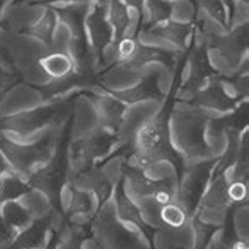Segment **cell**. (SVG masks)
<instances>
[{"label":"cell","mask_w":249,"mask_h":249,"mask_svg":"<svg viewBox=\"0 0 249 249\" xmlns=\"http://www.w3.org/2000/svg\"><path fill=\"white\" fill-rule=\"evenodd\" d=\"M212 115L208 110L196 106H188V103H180L172 107L169 120L170 141L180 155L183 164L213 160L214 156L207 142V126Z\"/></svg>","instance_id":"obj_1"},{"label":"cell","mask_w":249,"mask_h":249,"mask_svg":"<svg viewBox=\"0 0 249 249\" xmlns=\"http://www.w3.org/2000/svg\"><path fill=\"white\" fill-rule=\"evenodd\" d=\"M67 122L48 128L35 139L27 142L16 141L8 134L0 133V152L3 153L13 170L27 180L32 174L41 169L54 156L58 143L62 141Z\"/></svg>","instance_id":"obj_2"},{"label":"cell","mask_w":249,"mask_h":249,"mask_svg":"<svg viewBox=\"0 0 249 249\" xmlns=\"http://www.w3.org/2000/svg\"><path fill=\"white\" fill-rule=\"evenodd\" d=\"M82 95L84 91H76L60 100L44 103L40 107L0 117V133L8 134L18 141L40 136L48 128L67 122L74 114L76 100H79Z\"/></svg>","instance_id":"obj_3"},{"label":"cell","mask_w":249,"mask_h":249,"mask_svg":"<svg viewBox=\"0 0 249 249\" xmlns=\"http://www.w3.org/2000/svg\"><path fill=\"white\" fill-rule=\"evenodd\" d=\"M89 235L103 249H153L152 241L139 227L117 218L112 196L91 218Z\"/></svg>","instance_id":"obj_4"},{"label":"cell","mask_w":249,"mask_h":249,"mask_svg":"<svg viewBox=\"0 0 249 249\" xmlns=\"http://www.w3.org/2000/svg\"><path fill=\"white\" fill-rule=\"evenodd\" d=\"M119 148V134L103 126H96L79 137H71L68 143V180L90 167L101 166Z\"/></svg>","instance_id":"obj_5"},{"label":"cell","mask_w":249,"mask_h":249,"mask_svg":"<svg viewBox=\"0 0 249 249\" xmlns=\"http://www.w3.org/2000/svg\"><path fill=\"white\" fill-rule=\"evenodd\" d=\"M74 117H76V112L73 117H70L67 124H65L62 141L58 143L54 156H52L41 169H38L35 174H32L27 178L30 188L43 193L46 197H48L52 208H54V212L62 213V214L63 212L60 207V194H62L63 186L68 183V143L71 139Z\"/></svg>","instance_id":"obj_6"},{"label":"cell","mask_w":249,"mask_h":249,"mask_svg":"<svg viewBox=\"0 0 249 249\" xmlns=\"http://www.w3.org/2000/svg\"><path fill=\"white\" fill-rule=\"evenodd\" d=\"M185 67L188 68V73L186 76H181L180 87L175 93L177 103H189L194 95L204 89L213 77L219 76L218 70L214 68L212 58H210L207 41L196 32V29L188 48V58Z\"/></svg>","instance_id":"obj_7"},{"label":"cell","mask_w":249,"mask_h":249,"mask_svg":"<svg viewBox=\"0 0 249 249\" xmlns=\"http://www.w3.org/2000/svg\"><path fill=\"white\" fill-rule=\"evenodd\" d=\"M216 160H205L197 162L183 164L178 172V186H177V202L181 205L189 218H194L200 205L202 196L212 180Z\"/></svg>","instance_id":"obj_8"},{"label":"cell","mask_w":249,"mask_h":249,"mask_svg":"<svg viewBox=\"0 0 249 249\" xmlns=\"http://www.w3.org/2000/svg\"><path fill=\"white\" fill-rule=\"evenodd\" d=\"M85 32H87L89 46L104 73V52L114 43V29L107 19V3H91L90 11L85 19Z\"/></svg>","instance_id":"obj_9"},{"label":"cell","mask_w":249,"mask_h":249,"mask_svg":"<svg viewBox=\"0 0 249 249\" xmlns=\"http://www.w3.org/2000/svg\"><path fill=\"white\" fill-rule=\"evenodd\" d=\"M82 96H87L93 103V107L98 115V126L119 133L123 123L126 122L129 106L117 100L114 95H110L103 87L95 90H85Z\"/></svg>","instance_id":"obj_10"},{"label":"cell","mask_w":249,"mask_h":249,"mask_svg":"<svg viewBox=\"0 0 249 249\" xmlns=\"http://www.w3.org/2000/svg\"><path fill=\"white\" fill-rule=\"evenodd\" d=\"M241 101L246 100H241V98L232 96L229 93L226 84L221 81V74H219L213 77L200 91H197L193 100L189 101V104L204 110H216V112L227 114L237 107Z\"/></svg>","instance_id":"obj_11"},{"label":"cell","mask_w":249,"mask_h":249,"mask_svg":"<svg viewBox=\"0 0 249 249\" xmlns=\"http://www.w3.org/2000/svg\"><path fill=\"white\" fill-rule=\"evenodd\" d=\"M208 51H216L229 63L231 70L241 67V57L248 52V22L229 30L227 35H218L208 44Z\"/></svg>","instance_id":"obj_12"},{"label":"cell","mask_w":249,"mask_h":249,"mask_svg":"<svg viewBox=\"0 0 249 249\" xmlns=\"http://www.w3.org/2000/svg\"><path fill=\"white\" fill-rule=\"evenodd\" d=\"M110 95H114L117 100H120L126 106H134V104L145 103V101H164L166 95L160 89V74L158 73H148L137 82L133 87L123 89V90H114L106 89Z\"/></svg>","instance_id":"obj_13"},{"label":"cell","mask_w":249,"mask_h":249,"mask_svg":"<svg viewBox=\"0 0 249 249\" xmlns=\"http://www.w3.org/2000/svg\"><path fill=\"white\" fill-rule=\"evenodd\" d=\"M57 19L70 32V41L77 44H89L85 32V19L90 11L91 3H68V5H51Z\"/></svg>","instance_id":"obj_14"},{"label":"cell","mask_w":249,"mask_h":249,"mask_svg":"<svg viewBox=\"0 0 249 249\" xmlns=\"http://www.w3.org/2000/svg\"><path fill=\"white\" fill-rule=\"evenodd\" d=\"M193 35H194V21L177 22V21H172V19H169L166 22L155 25L153 29L137 34V38L155 36V38H160V40H166L167 43L175 46L177 51L183 52L188 49L189 43L193 40Z\"/></svg>","instance_id":"obj_15"},{"label":"cell","mask_w":249,"mask_h":249,"mask_svg":"<svg viewBox=\"0 0 249 249\" xmlns=\"http://www.w3.org/2000/svg\"><path fill=\"white\" fill-rule=\"evenodd\" d=\"M180 54L181 52L177 49H166V48H160V46H148L139 41L136 54L126 65H124V68L141 70L150 63H162V65H166L169 70H174Z\"/></svg>","instance_id":"obj_16"},{"label":"cell","mask_w":249,"mask_h":249,"mask_svg":"<svg viewBox=\"0 0 249 249\" xmlns=\"http://www.w3.org/2000/svg\"><path fill=\"white\" fill-rule=\"evenodd\" d=\"M48 51L44 54L38 55L34 58V63L38 70H41L46 76L52 79H60L71 74L76 71L74 62L71 58L70 52L67 49H54V48H46Z\"/></svg>","instance_id":"obj_17"},{"label":"cell","mask_w":249,"mask_h":249,"mask_svg":"<svg viewBox=\"0 0 249 249\" xmlns=\"http://www.w3.org/2000/svg\"><path fill=\"white\" fill-rule=\"evenodd\" d=\"M22 82L24 77L21 63L6 46L0 44V110H2L6 95ZM0 117H3L2 112H0Z\"/></svg>","instance_id":"obj_18"},{"label":"cell","mask_w":249,"mask_h":249,"mask_svg":"<svg viewBox=\"0 0 249 249\" xmlns=\"http://www.w3.org/2000/svg\"><path fill=\"white\" fill-rule=\"evenodd\" d=\"M57 22H58V19L55 16L54 10H52V6L46 5L43 16L38 19L35 24H32L30 27H25L24 30L19 32V35L35 38V40L44 44V48H52Z\"/></svg>","instance_id":"obj_19"},{"label":"cell","mask_w":249,"mask_h":249,"mask_svg":"<svg viewBox=\"0 0 249 249\" xmlns=\"http://www.w3.org/2000/svg\"><path fill=\"white\" fill-rule=\"evenodd\" d=\"M107 19L114 29V43L126 36L129 29L133 27V16L122 0H107ZM131 36H134L133 30H131Z\"/></svg>","instance_id":"obj_20"},{"label":"cell","mask_w":249,"mask_h":249,"mask_svg":"<svg viewBox=\"0 0 249 249\" xmlns=\"http://www.w3.org/2000/svg\"><path fill=\"white\" fill-rule=\"evenodd\" d=\"M172 10L174 5L170 0H145V3H143L142 24L137 34L147 32L150 29H153L155 25L169 21L172 18Z\"/></svg>","instance_id":"obj_21"},{"label":"cell","mask_w":249,"mask_h":249,"mask_svg":"<svg viewBox=\"0 0 249 249\" xmlns=\"http://www.w3.org/2000/svg\"><path fill=\"white\" fill-rule=\"evenodd\" d=\"M27 180L16 172H10L0 177V204L8 200H19L30 191Z\"/></svg>","instance_id":"obj_22"},{"label":"cell","mask_w":249,"mask_h":249,"mask_svg":"<svg viewBox=\"0 0 249 249\" xmlns=\"http://www.w3.org/2000/svg\"><path fill=\"white\" fill-rule=\"evenodd\" d=\"M0 213H2L3 219L8 222V226L16 229L18 232L25 229L34 221V216L19 200H8L0 204Z\"/></svg>","instance_id":"obj_23"},{"label":"cell","mask_w":249,"mask_h":249,"mask_svg":"<svg viewBox=\"0 0 249 249\" xmlns=\"http://www.w3.org/2000/svg\"><path fill=\"white\" fill-rule=\"evenodd\" d=\"M160 218H161V224H162L161 231H167V229H180L191 221V218L186 214V212L181 208L178 202H170V204L161 205Z\"/></svg>","instance_id":"obj_24"},{"label":"cell","mask_w":249,"mask_h":249,"mask_svg":"<svg viewBox=\"0 0 249 249\" xmlns=\"http://www.w3.org/2000/svg\"><path fill=\"white\" fill-rule=\"evenodd\" d=\"M194 6L200 10L205 16H208L212 21L219 24L221 27L231 30L229 25V16H227V8L222 0H193Z\"/></svg>","instance_id":"obj_25"},{"label":"cell","mask_w":249,"mask_h":249,"mask_svg":"<svg viewBox=\"0 0 249 249\" xmlns=\"http://www.w3.org/2000/svg\"><path fill=\"white\" fill-rule=\"evenodd\" d=\"M89 237V227H79L67 222L60 231V240L55 249H82V241Z\"/></svg>","instance_id":"obj_26"},{"label":"cell","mask_w":249,"mask_h":249,"mask_svg":"<svg viewBox=\"0 0 249 249\" xmlns=\"http://www.w3.org/2000/svg\"><path fill=\"white\" fill-rule=\"evenodd\" d=\"M227 194H229V200H231L232 207H238V205L248 204V196H249L248 181L229 183V185H227Z\"/></svg>","instance_id":"obj_27"},{"label":"cell","mask_w":249,"mask_h":249,"mask_svg":"<svg viewBox=\"0 0 249 249\" xmlns=\"http://www.w3.org/2000/svg\"><path fill=\"white\" fill-rule=\"evenodd\" d=\"M18 231L8 226V222L3 219L2 213H0V249H5L13 240H15Z\"/></svg>","instance_id":"obj_28"},{"label":"cell","mask_w":249,"mask_h":249,"mask_svg":"<svg viewBox=\"0 0 249 249\" xmlns=\"http://www.w3.org/2000/svg\"><path fill=\"white\" fill-rule=\"evenodd\" d=\"M122 2L128 6L131 15H134V18H136V30L139 32L141 24H142V18H143V3H145V0H122Z\"/></svg>","instance_id":"obj_29"},{"label":"cell","mask_w":249,"mask_h":249,"mask_svg":"<svg viewBox=\"0 0 249 249\" xmlns=\"http://www.w3.org/2000/svg\"><path fill=\"white\" fill-rule=\"evenodd\" d=\"M68 3H107V0H36L29 5H68Z\"/></svg>","instance_id":"obj_30"},{"label":"cell","mask_w":249,"mask_h":249,"mask_svg":"<svg viewBox=\"0 0 249 249\" xmlns=\"http://www.w3.org/2000/svg\"><path fill=\"white\" fill-rule=\"evenodd\" d=\"M10 172H15V170H13V167L10 166V162L6 161L3 153L0 152V177L5 175V174H10Z\"/></svg>","instance_id":"obj_31"},{"label":"cell","mask_w":249,"mask_h":249,"mask_svg":"<svg viewBox=\"0 0 249 249\" xmlns=\"http://www.w3.org/2000/svg\"><path fill=\"white\" fill-rule=\"evenodd\" d=\"M10 25H8V21H5V19H0V30H8Z\"/></svg>","instance_id":"obj_32"},{"label":"cell","mask_w":249,"mask_h":249,"mask_svg":"<svg viewBox=\"0 0 249 249\" xmlns=\"http://www.w3.org/2000/svg\"><path fill=\"white\" fill-rule=\"evenodd\" d=\"M8 0H0V19H2V15H3V10H5V5Z\"/></svg>","instance_id":"obj_33"},{"label":"cell","mask_w":249,"mask_h":249,"mask_svg":"<svg viewBox=\"0 0 249 249\" xmlns=\"http://www.w3.org/2000/svg\"><path fill=\"white\" fill-rule=\"evenodd\" d=\"M34 2H36V0H18L16 3H34Z\"/></svg>","instance_id":"obj_34"},{"label":"cell","mask_w":249,"mask_h":249,"mask_svg":"<svg viewBox=\"0 0 249 249\" xmlns=\"http://www.w3.org/2000/svg\"><path fill=\"white\" fill-rule=\"evenodd\" d=\"M240 2H243V3H246V5H248V0H240Z\"/></svg>","instance_id":"obj_35"},{"label":"cell","mask_w":249,"mask_h":249,"mask_svg":"<svg viewBox=\"0 0 249 249\" xmlns=\"http://www.w3.org/2000/svg\"><path fill=\"white\" fill-rule=\"evenodd\" d=\"M16 2H18V0H15V3H16Z\"/></svg>","instance_id":"obj_36"}]
</instances>
